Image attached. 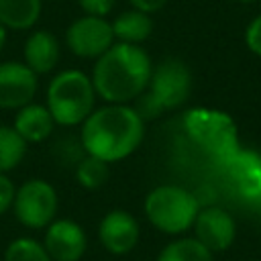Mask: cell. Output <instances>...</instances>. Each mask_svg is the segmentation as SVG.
I'll list each match as a JSON object with an SVG mask.
<instances>
[{
    "label": "cell",
    "instance_id": "obj_1",
    "mask_svg": "<svg viewBox=\"0 0 261 261\" xmlns=\"http://www.w3.org/2000/svg\"><path fill=\"white\" fill-rule=\"evenodd\" d=\"M151 71V57L141 45L116 41L96 59L90 80L106 104H128L145 94Z\"/></svg>",
    "mask_w": 261,
    "mask_h": 261
},
{
    "label": "cell",
    "instance_id": "obj_2",
    "mask_svg": "<svg viewBox=\"0 0 261 261\" xmlns=\"http://www.w3.org/2000/svg\"><path fill=\"white\" fill-rule=\"evenodd\" d=\"M145 137L143 116L128 104H106L82 122V147L106 163L126 159Z\"/></svg>",
    "mask_w": 261,
    "mask_h": 261
},
{
    "label": "cell",
    "instance_id": "obj_3",
    "mask_svg": "<svg viewBox=\"0 0 261 261\" xmlns=\"http://www.w3.org/2000/svg\"><path fill=\"white\" fill-rule=\"evenodd\" d=\"M96 104V90L90 80L80 69H63L59 71L47 86V108L61 126L82 124L92 112Z\"/></svg>",
    "mask_w": 261,
    "mask_h": 261
},
{
    "label": "cell",
    "instance_id": "obj_4",
    "mask_svg": "<svg viewBox=\"0 0 261 261\" xmlns=\"http://www.w3.org/2000/svg\"><path fill=\"white\" fill-rule=\"evenodd\" d=\"M192 92V73L190 67L177 59V57H167L159 61L153 71L149 86L145 94L139 98L137 112L145 118H153L163 110H173L181 106Z\"/></svg>",
    "mask_w": 261,
    "mask_h": 261
},
{
    "label": "cell",
    "instance_id": "obj_5",
    "mask_svg": "<svg viewBox=\"0 0 261 261\" xmlns=\"http://www.w3.org/2000/svg\"><path fill=\"white\" fill-rule=\"evenodd\" d=\"M198 212V198L179 186H157L145 198V214L149 222L165 234H181L192 228Z\"/></svg>",
    "mask_w": 261,
    "mask_h": 261
},
{
    "label": "cell",
    "instance_id": "obj_6",
    "mask_svg": "<svg viewBox=\"0 0 261 261\" xmlns=\"http://www.w3.org/2000/svg\"><path fill=\"white\" fill-rule=\"evenodd\" d=\"M184 126L190 139L218 161H224L239 151L237 124L222 110L192 108L184 116Z\"/></svg>",
    "mask_w": 261,
    "mask_h": 261
},
{
    "label": "cell",
    "instance_id": "obj_7",
    "mask_svg": "<svg viewBox=\"0 0 261 261\" xmlns=\"http://www.w3.org/2000/svg\"><path fill=\"white\" fill-rule=\"evenodd\" d=\"M57 192L55 188L39 177L27 179L16 188L12 210L16 220L27 228H47L57 212Z\"/></svg>",
    "mask_w": 261,
    "mask_h": 261
},
{
    "label": "cell",
    "instance_id": "obj_8",
    "mask_svg": "<svg viewBox=\"0 0 261 261\" xmlns=\"http://www.w3.org/2000/svg\"><path fill=\"white\" fill-rule=\"evenodd\" d=\"M112 24L102 16H80L65 31L67 49L84 59H98L114 45Z\"/></svg>",
    "mask_w": 261,
    "mask_h": 261
},
{
    "label": "cell",
    "instance_id": "obj_9",
    "mask_svg": "<svg viewBox=\"0 0 261 261\" xmlns=\"http://www.w3.org/2000/svg\"><path fill=\"white\" fill-rule=\"evenodd\" d=\"M39 88L37 73L24 65V61L0 63V108L18 110L33 102Z\"/></svg>",
    "mask_w": 261,
    "mask_h": 261
},
{
    "label": "cell",
    "instance_id": "obj_10",
    "mask_svg": "<svg viewBox=\"0 0 261 261\" xmlns=\"http://www.w3.org/2000/svg\"><path fill=\"white\" fill-rule=\"evenodd\" d=\"M43 247L51 261H80L86 253L88 239L82 224L71 218H61L47 226Z\"/></svg>",
    "mask_w": 261,
    "mask_h": 261
},
{
    "label": "cell",
    "instance_id": "obj_11",
    "mask_svg": "<svg viewBox=\"0 0 261 261\" xmlns=\"http://www.w3.org/2000/svg\"><path fill=\"white\" fill-rule=\"evenodd\" d=\"M98 239L108 253L126 255L139 243V222L126 210H110L100 220Z\"/></svg>",
    "mask_w": 261,
    "mask_h": 261
},
{
    "label": "cell",
    "instance_id": "obj_12",
    "mask_svg": "<svg viewBox=\"0 0 261 261\" xmlns=\"http://www.w3.org/2000/svg\"><path fill=\"white\" fill-rule=\"evenodd\" d=\"M194 232H196L194 239H198L210 253H214V251H224L232 245L237 226L226 210L208 206L198 212L194 220Z\"/></svg>",
    "mask_w": 261,
    "mask_h": 261
},
{
    "label": "cell",
    "instance_id": "obj_13",
    "mask_svg": "<svg viewBox=\"0 0 261 261\" xmlns=\"http://www.w3.org/2000/svg\"><path fill=\"white\" fill-rule=\"evenodd\" d=\"M239 194L251 202L261 204V157L251 151H237L222 161Z\"/></svg>",
    "mask_w": 261,
    "mask_h": 261
},
{
    "label": "cell",
    "instance_id": "obj_14",
    "mask_svg": "<svg viewBox=\"0 0 261 261\" xmlns=\"http://www.w3.org/2000/svg\"><path fill=\"white\" fill-rule=\"evenodd\" d=\"M22 55H24V65L33 69L37 75H41L55 69L61 55V47L53 33L41 29V31H33L27 37Z\"/></svg>",
    "mask_w": 261,
    "mask_h": 261
},
{
    "label": "cell",
    "instance_id": "obj_15",
    "mask_svg": "<svg viewBox=\"0 0 261 261\" xmlns=\"http://www.w3.org/2000/svg\"><path fill=\"white\" fill-rule=\"evenodd\" d=\"M53 126H55V120L49 108L45 104H35V102L18 108L12 124V128L20 135V139L27 145L43 143L45 139H49V135L53 133Z\"/></svg>",
    "mask_w": 261,
    "mask_h": 261
},
{
    "label": "cell",
    "instance_id": "obj_16",
    "mask_svg": "<svg viewBox=\"0 0 261 261\" xmlns=\"http://www.w3.org/2000/svg\"><path fill=\"white\" fill-rule=\"evenodd\" d=\"M112 33L114 41L118 43H130V45H141L147 41L153 33V20L151 14H145L141 10H124L120 12L112 22Z\"/></svg>",
    "mask_w": 261,
    "mask_h": 261
},
{
    "label": "cell",
    "instance_id": "obj_17",
    "mask_svg": "<svg viewBox=\"0 0 261 261\" xmlns=\"http://www.w3.org/2000/svg\"><path fill=\"white\" fill-rule=\"evenodd\" d=\"M41 0H0V24L14 31H29L41 16Z\"/></svg>",
    "mask_w": 261,
    "mask_h": 261
},
{
    "label": "cell",
    "instance_id": "obj_18",
    "mask_svg": "<svg viewBox=\"0 0 261 261\" xmlns=\"http://www.w3.org/2000/svg\"><path fill=\"white\" fill-rule=\"evenodd\" d=\"M157 261H212V253L198 239H177L161 249Z\"/></svg>",
    "mask_w": 261,
    "mask_h": 261
},
{
    "label": "cell",
    "instance_id": "obj_19",
    "mask_svg": "<svg viewBox=\"0 0 261 261\" xmlns=\"http://www.w3.org/2000/svg\"><path fill=\"white\" fill-rule=\"evenodd\" d=\"M27 153V143L20 135L6 124H0V173L14 169Z\"/></svg>",
    "mask_w": 261,
    "mask_h": 261
},
{
    "label": "cell",
    "instance_id": "obj_20",
    "mask_svg": "<svg viewBox=\"0 0 261 261\" xmlns=\"http://www.w3.org/2000/svg\"><path fill=\"white\" fill-rule=\"evenodd\" d=\"M108 177H110V163L92 155H86L75 167V179L86 190H100L108 181Z\"/></svg>",
    "mask_w": 261,
    "mask_h": 261
},
{
    "label": "cell",
    "instance_id": "obj_21",
    "mask_svg": "<svg viewBox=\"0 0 261 261\" xmlns=\"http://www.w3.org/2000/svg\"><path fill=\"white\" fill-rule=\"evenodd\" d=\"M4 261H51L43 243L31 237H18L8 243L4 251Z\"/></svg>",
    "mask_w": 261,
    "mask_h": 261
},
{
    "label": "cell",
    "instance_id": "obj_22",
    "mask_svg": "<svg viewBox=\"0 0 261 261\" xmlns=\"http://www.w3.org/2000/svg\"><path fill=\"white\" fill-rule=\"evenodd\" d=\"M116 0H77V4L82 6L84 14L88 16H106L110 14V10L114 8Z\"/></svg>",
    "mask_w": 261,
    "mask_h": 261
},
{
    "label": "cell",
    "instance_id": "obj_23",
    "mask_svg": "<svg viewBox=\"0 0 261 261\" xmlns=\"http://www.w3.org/2000/svg\"><path fill=\"white\" fill-rule=\"evenodd\" d=\"M245 43H247L249 51H253L255 55L261 57V14L249 22V27L245 31Z\"/></svg>",
    "mask_w": 261,
    "mask_h": 261
},
{
    "label": "cell",
    "instance_id": "obj_24",
    "mask_svg": "<svg viewBox=\"0 0 261 261\" xmlns=\"http://www.w3.org/2000/svg\"><path fill=\"white\" fill-rule=\"evenodd\" d=\"M14 194H16V188H14L12 179L6 173H0V214H4L8 208H12Z\"/></svg>",
    "mask_w": 261,
    "mask_h": 261
},
{
    "label": "cell",
    "instance_id": "obj_25",
    "mask_svg": "<svg viewBox=\"0 0 261 261\" xmlns=\"http://www.w3.org/2000/svg\"><path fill=\"white\" fill-rule=\"evenodd\" d=\"M128 4L135 10H141L145 14H153V12H159L167 4V0H128Z\"/></svg>",
    "mask_w": 261,
    "mask_h": 261
},
{
    "label": "cell",
    "instance_id": "obj_26",
    "mask_svg": "<svg viewBox=\"0 0 261 261\" xmlns=\"http://www.w3.org/2000/svg\"><path fill=\"white\" fill-rule=\"evenodd\" d=\"M6 31H8V29H6L4 24H0V51H2L4 45H6Z\"/></svg>",
    "mask_w": 261,
    "mask_h": 261
},
{
    "label": "cell",
    "instance_id": "obj_27",
    "mask_svg": "<svg viewBox=\"0 0 261 261\" xmlns=\"http://www.w3.org/2000/svg\"><path fill=\"white\" fill-rule=\"evenodd\" d=\"M237 2H253V0H237Z\"/></svg>",
    "mask_w": 261,
    "mask_h": 261
}]
</instances>
